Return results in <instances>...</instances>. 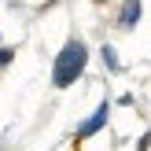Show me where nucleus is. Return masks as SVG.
<instances>
[{
	"instance_id": "nucleus-4",
	"label": "nucleus",
	"mask_w": 151,
	"mask_h": 151,
	"mask_svg": "<svg viewBox=\"0 0 151 151\" xmlns=\"http://www.w3.org/2000/svg\"><path fill=\"white\" fill-rule=\"evenodd\" d=\"M103 59H107L111 70H118V55H114V48H111V44H103Z\"/></svg>"
},
{
	"instance_id": "nucleus-1",
	"label": "nucleus",
	"mask_w": 151,
	"mask_h": 151,
	"mask_svg": "<svg viewBox=\"0 0 151 151\" xmlns=\"http://www.w3.org/2000/svg\"><path fill=\"white\" fill-rule=\"evenodd\" d=\"M88 66V48L81 37H70V41L63 44V52L55 55V63H52V85L55 88H70L74 81L85 74Z\"/></svg>"
},
{
	"instance_id": "nucleus-3",
	"label": "nucleus",
	"mask_w": 151,
	"mask_h": 151,
	"mask_svg": "<svg viewBox=\"0 0 151 151\" xmlns=\"http://www.w3.org/2000/svg\"><path fill=\"white\" fill-rule=\"evenodd\" d=\"M140 11H144V0H122V11H118V29H133L140 22Z\"/></svg>"
},
{
	"instance_id": "nucleus-2",
	"label": "nucleus",
	"mask_w": 151,
	"mask_h": 151,
	"mask_svg": "<svg viewBox=\"0 0 151 151\" xmlns=\"http://www.w3.org/2000/svg\"><path fill=\"white\" fill-rule=\"evenodd\" d=\"M107 114H111V107H107V103H100V107H96L92 114H88L85 122H81V129H78V140H88V137H96V133H100L103 125H107Z\"/></svg>"
},
{
	"instance_id": "nucleus-5",
	"label": "nucleus",
	"mask_w": 151,
	"mask_h": 151,
	"mask_svg": "<svg viewBox=\"0 0 151 151\" xmlns=\"http://www.w3.org/2000/svg\"><path fill=\"white\" fill-rule=\"evenodd\" d=\"M11 59H15V48H0V70H4Z\"/></svg>"
}]
</instances>
